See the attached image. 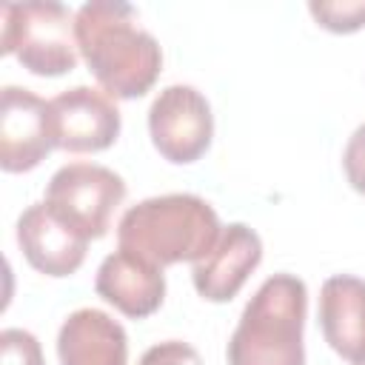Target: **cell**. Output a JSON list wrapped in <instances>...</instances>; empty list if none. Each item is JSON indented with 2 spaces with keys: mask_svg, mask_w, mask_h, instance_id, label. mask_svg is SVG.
Here are the masks:
<instances>
[{
  "mask_svg": "<svg viewBox=\"0 0 365 365\" xmlns=\"http://www.w3.org/2000/svg\"><path fill=\"white\" fill-rule=\"evenodd\" d=\"M308 11L334 34H351L365 26V0H311Z\"/></svg>",
  "mask_w": 365,
  "mask_h": 365,
  "instance_id": "5bb4252c",
  "label": "cell"
},
{
  "mask_svg": "<svg viewBox=\"0 0 365 365\" xmlns=\"http://www.w3.org/2000/svg\"><path fill=\"white\" fill-rule=\"evenodd\" d=\"M0 354L3 365H46L37 336L23 328H6L0 334Z\"/></svg>",
  "mask_w": 365,
  "mask_h": 365,
  "instance_id": "9a60e30c",
  "label": "cell"
},
{
  "mask_svg": "<svg viewBox=\"0 0 365 365\" xmlns=\"http://www.w3.org/2000/svg\"><path fill=\"white\" fill-rule=\"evenodd\" d=\"M137 365H202L200 354L194 345L182 342V339H165L151 345Z\"/></svg>",
  "mask_w": 365,
  "mask_h": 365,
  "instance_id": "2e32d148",
  "label": "cell"
},
{
  "mask_svg": "<svg viewBox=\"0 0 365 365\" xmlns=\"http://www.w3.org/2000/svg\"><path fill=\"white\" fill-rule=\"evenodd\" d=\"M308 288L294 274L268 277L228 339V365H305Z\"/></svg>",
  "mask_w": 365,
  "mask_h": 365,
  "instance_id": "3957f363",
  "label": "cell"
},
{
  "mask_svg": "<svg viewBox=\"0 0 365 365\" xmlns=\"http://www.w3.org/2000/svg\"><path fill=\"white\" fill-rule=\"evenodd\" d=\"M342 168H345L351 188L365 194V123L356 125L354 134L348 137V145L342 154Z\"/></svg>",
  "mask_w": 365,
  "mask_h": 365,
  "instance_id": "e0dca14e",
  "label": "cell"
},
{
  "mask_svg": "<svg viewBox=\"0 0 365 365\" xmlns=\"http://www.w3.org/2000/svg\"><path fill=\"white\" fill-rule=\"evenodd\" d=\"M262 262V240L245 222H231L222 228L217 245L194 262L191 279L202 299L208 302H228L240 294L245 279Z\"/></svg>",
  "mask_w": 365,
  "mask_h": 365,
  "instance_id": "9c48e42d",
  "label": "cell"
},
{
  "mask_svg": "<svg viewBox=\"0 0 365 365\" xmlns=\"http://www.w3.org/2000/svg\"><path fill=\"white\" fill-rule=\"evenodd\" d=\"M54 143L71 154L106 151L120 137V111L114 100L91 86L66 88L51 100Z\"/></svg>",
  "mask_w": 365,
  "mask_h": 365,
  "instance_id": "ba28073f",
  "label": "cell"
},
{
  "mask_svg": "<svg viewBox=\"0 0 365 365\" xmlns=\"http://www.w3.org/2000/svg\"><path fill=\"white\" fill-rule=\"evenodd\" d=\"M60 365H128L125 328L100 308H77L57 334Z\"/></svg>",
  "mask_w": 365,
  "mask_h": 365,
  "instance_id": "4fadbf2b",
  "label": "cell"
},
{
  "mask_svg": "<svg viewBox=\"0 0 365 365\" xmlns=\"http://www.w3.org/2000/svg\"><path fill=\"white\" fill-rule=\"evenodd\" d=\"M222 234L217 211L197 194H163L131 205L117 222V242L160 268L200 262Z\"/></svg>",
  "mask_w": 365,
  "mask_h": 365,
  "instance_id": "7a4b0ae2",
  "label": "cell"
},
{
  "mask_svg": "<svg viewBox=\"0 0 365 365\" xmlns=\"http://www.w3.org/2000/svg\"><path fill=\"white\" fill-rule=\"evenodd\" d=\"M17 245L34 271L68 277L83 265L88 240L66 225L46 202H31L17 220Z\"/></svg>",
  "mask_w": 365,
  "mask_h": 365,
  "instance_id": "30bf717a",
  "label": "cell"
},
{
  "mask_svg": "<svg viewBox=\"0 0 365 365\" xmlns=\"http://www.w3.org/2000/svg\"><path fill=\"white\" fill-rule=\"evenodd\" d=\"M54 143L51 103L29 88L6 86L0 94V165L9 174L37 168Z\"/></svg>",
  "mask_w": 365,
  "mask_h": 365,
  "instance_id": "52a82bcc",
  "label": "cell"
},
{
  "mask_svg": "<svg viewBox=\"0 0 365 365\" xmlns=\"http://www.w3.org/2000/svg\"><path fill=\"white\" fill-rule=\"evenodd\" d=\"M319 328L334 354L351 365H365V279L336 274L322 282Z\"/></svg>",
  "mask_w": 365,
  "mask_h": 365,
  "instance_id": "7c38bea8",
  "label": "cell"
},
{
  "mask_svg": "<svg viewBox=\"0 0 365 365\" xmlns=\"http://www.w3.org/2000/svg\"><path fill=\"white\" fill-rule=\"evenodd\" d=\"M0 51L14 54L37 77H60L77 66L74 14L63 3H6Z\"/></svg>",
  "mask_w": 365,
  "mask_h": 365,
  "instance_id": "277c9868",
  "label": "cell"
},
{
  "mask_svg": "<svg viewBox=\"0 0 365 365\" xmlns=\"http://www.w3.org/2000/svg\"><path fill=\"white\" fill-rule=\"evenodd\" d=\"M94 288L108 305H114L131 319L151 317L165 299L163 268L123 248H117L100 262Z\"/></svg>",
  "mask_w": 365,
  "mask_h": 365,
  "instance_id": "8fae6325",
  "label": "cell"
},
{
  "mask_svg": "<svg viewBox=\"0 0 365 365\" xmlns=\"http://www.w3.org/2000/svg\"><path fill=\"white\" fill-rule=\"evenodd\" d=\"M123 200L125 182L117 171L97 163H68L48 180L43 202L86 240H100Z\"/></svg>",
  "mask_w": 365,
  "mask_h": 365,
  "instance_id": "5b68a950",
  "label": "cell"
},
{
  "mask_svg": "<svg viewBox=\"0 0 365 365\" xmlns=\"http://www.w3.org/2000/svg\"><path fill=\"white\" fill-rule=\"evenodd\" d=\"M148 134L163 160L174 165L197 163L214 140V114L194 86H165L148 108Z\"/></svg>",
  "mask_w": 365,
  "mask_h": 365,
  "instance_id": "8992f818",
  "label": "cell"
},
{
  "mask_svg": "<svg viewBox=\"0 0 365 365\" xmlns=\"http://www.w3.org/2000/svg\"><path fill=\"white\" fill-rule=\"evenodd\" d=\"M77 48L103 91L117 100H137L163 71V48L137 26V9L128 3L91 0L74 11Z\"/></svg>",
  "mask_w": 365,
  "mask_h": 365,
  "instance_id": "6da1fadb",
  "label": "cell"
}]
</instances>
